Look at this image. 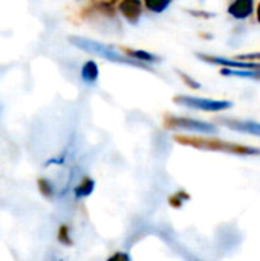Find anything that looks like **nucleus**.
<instances>
[{
    "label": "nucleus",
    "mask_w": 260,
    "mask_h": 261,
    "mask_svg": "<svg viewBox=\"0 0 260 261\" xmlns=\"http://www.w3.org/2000/svg\"><path fill=\"white\" fill-rule=\"evenodd\" d=\"M178 144L193 147L198 150H207V151H219V153H228V154H236V156H260V148L250 147V145H242V144H234V142H227L218 138H201V136H182L178 135L175 138Z\"/></svg>",
    "instance_id": "1"
},
{
    "label": "nucleus",
    "mask_w": 260,
    "mask_h": 261,
    "mask_svg": "<svg viewBox=\"0 0 260 261\" xmlns=\"http://www.w3.org/2000/svg\"><path fill=\"white\" fill-rule=\"evenodd\" d=\"M69 43L77 46L78 49L81 50H86L89 54H93V55H98L107 61H112V63H118V64H127V66H132V67H139V69H146V70H153L150 66H146V63H141L135 58H130L129 55L126 54H120L115 47L109 46V44H104V43H100V41H95V40H90V38H84V37H78V35H70L69 38Z\"/></svg>",
    "instance_id": "2"
},
{
    "label": "nucleus",
    "mask_w": 260,
    "mask_h": 261,
    "mask_svg": "<svg viewBox=\"0 0 260 261\" xmlns=\"http://www.w3.org/2000/svg\"><path fill=\"white\" fill-rule=\"evenodd\" d=\"M164 127L167 130H185V132H195V133H208V135H216L218 127H215L210 122L199 121V119H192L185 116H172L166 115L164 116Z\"/></svg>",
    "instance_id": "3"
},
{
    "label": "nucleus",
    "mask_w": 260,
    "mask_h": 261,
    "mask_svg": "<svg viewBox=\"0 0 260 261\" xmlns=\"http://www.w3.org/2000/svg\"><path fill=\"white\" fill-rule=\"evenodd\" d=\"M173 101L179 106H185L190 109H198L204 112H224L233 107L231 101H219V99H208V98H198L190 95H178Z\"/></svg>",
    "instance_id": "4"
},
{
    "label": "nucleus",
    "mask_w": 260,
    "mask_h": 261,
    "mask_svg": "<svg viewBox=\"0 0 260 261\" xmlns=\"http://www.w3.org/2000/svg\"><path fill=\"white\" fill-rule=\"evenodd\" d=\"M198 58L210 63V64H218L224 67H231V69H253L260 70V63L254 61H244V60H230V58H222V57H215V55H207V54H198Z\"/></svg>",
    "instance_id": "5"
},
{
    "label": "nucleus",
    "mask_w": 260,
    "mask_h": 261,
    "mask_svg": "<svg viewBox=\"0 0 260 261\" xmlns=\"http://www.w3.org/2000/svg\"><path fill=\"white\" fill-rule=\"evenodd\" d=\"M222 125H225L230 130L253 135L260 138V124L254 121H245V119H231V118H219L218 119Z\"/></svg>",
    "instance_id": "6"
},
{
    "label": "nucleus",
    "mask_w": 260,
    "mask_h": 261,
    "mask_svg": "<svg viewBox=\"0 0 260 261\" xmlns=\"http://www.w3.org/2000/svg\"><path fill=\"white\" fill-rule=\"evenodd\" d=\"M121 14L124 15V18L132 23V24H136L139 17H141V12H143V3L141 0H121L120 5H118Z\"/></svg>",
    "instance_id": "7"
},
{
    "label": "nucleus",
    "mask_w": 260,
    "mask_h": 261,
    "mask_svg": "<svg viewBox=\"0 0 260 261\" xmlns=\"http://www.w3.org/2000/svg\"><path fill=\"white\" fill-rule=\"evenodd\" d=\"M254 11V0H234L228 6V14L238 20L248 18Z\"/></svg>",
    "instance_id": "8"
},
{
    "label": "nucleus",
    "mask_w": 260,
    "mask_h": 261,
    "mask_svg": "<svg viewBox=\"0 0 260 261\" xmlns=\"http://www.w3.org/2000/svg\"><path fill=\"white\" fill-rule=\"evenodd\" d=\"M123 52L126 55H129L130 58H135L141 63H146V64H152V63H158L161 61V58L152 52H147V50H139V49H130V47H124Z\"/></svg>",
    "instance_id": "9"
},
{
    "label": "nucleus",
    "mask_w": 260,
    "mask_h": 261,
    "mask_svg": "<svg viewBox=\"0 0 260 261\" xmlns=\"http://www.w3.org/2000/svg\"><path fill=\"white\" fill-rule=\"evenodd\" d=\"M98 73H100L98 66L92 60L86 61L81 67V78L84 83H95L98 80Z\"/></svg>",
    "instance_id": "10"
},
{
    "label": "nucleus",
    "mask_w": 260,
    "mask_h": 261,
    "mask_svg": "<svg viewBox=\"0 0 260 261\" xmlns=\"http://www.w3.org/2000/svg\"><path fill=\"white\" fill-rule=\"evenodd\" d=\"M93 188H95V182H93L90 177H84V179L81 180V184H78V185L75 187V190H74L75 197H77V199L87 197V196L92 194Z\"/></svg>",
    "instance_id": "11"
},
{
    "label": "nucleus",
    "mask_w": 260,
    "mask_h": 261,
    "mask_svg": "<svg viewBox=\"0 0 260 261\" xmlns=\"http://www.w3.org/2000/svg\"><path fill=\"white\" fill-rule=\"evenodd\" d=\"M170 2L172 0H146L144 5H146V8L149 11H152L155 14H159V12H162V11H166L169 8Z\"/></svg>",
    "instance_id": "12"
},
{
    "label": "nucleus",
    "mask_w": 260,
    "mask_h": 261,
    "mask_svg": "<svg viewBox=\"0 0 260 261\" xmlns=\"http://www.w3.org/2000/svg\"><path fill=\"white\" fill-rule=\"evenodd\" d=\"M37 185H38V191L43 197H46V199L54 197V187L48 179H38Z\"/></svg>",
    "instance_id": "13"
},
{
    "label": "nucleus",
    "mask_w": 260,
    "mask_h": 261,
    "mask_svg": "<svg viewBox=\"0 0 260 261\" xmlns=\"http://www.w3.org/2000/svg\"><path fill=\"white\" fill-rule=\"evenodd\" d=\"M58 242L64 246H72V240H70V236H69V228L66 225H61L60 229H58Z\"/></svg>",
    "instance_id": "14"
},
{
    "label": "nucleus",
    "mask_w": 260,
    "mask_h": 261,
    "mask_svg": "<svg viewBox=\"0 0 260 261\" xmlns=\"http://www.w3.org/2000/svg\"><path fill=\"white\" fill-rule=\"evenodd\" d=\"M178 73H179V76L182 78V81H184L187 86H190L192 89H199V87H201V84H199L198 81H195L192 76H188L187 73H184V72H178Z\"/></svg>",
    "instance_id": "15"
},
{
    "label": "nucleus",
    "mask_w": 260,
    "mask_h": 261,
    "mask_svg": "<svg viewBox=\"0 0 260 261\" xmlns=\"http://www.w3.org/2000/svg\"><path fill=\"white\" fill-rule=\"evenodd\" d=\"M238 60H260V52H253V54H244L239 55Z\"/></svg>",
    "instance_id": "16"
},
{
    "label": "nucleus",
    "mask_w": 260,
    "mask_h": 261,
    "mask_svg": "<svg viewBox=\"0 0 260 261\" xmlns=\"http://www.w3.org/2000/svg\"><path fill=\"white\" fill-rule=\"evenodd\" d=\"M110 260H130V257L127 255V254H116V255H113V257H110Z\"/></svg>",
    "instance_id": "17"
},
{
    "label": "nucleus",
    "mask_w": 260,
    "mask_h": 261,
    "mask_svg": "<svg viewBox=\"0 0 260 261\" xmlns=\"http://www.w3.org/2000/svg\"><path fill=\"white\" fill-rule=\"evenodd\" d=\"M256 15H257V21L260 23V3H259V6H257V12H256Z\"/></svg>",
    "instance_id": "18"
}]
</instances>
